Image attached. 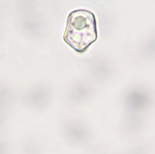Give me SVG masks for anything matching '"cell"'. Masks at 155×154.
Segmentation results:
<instances>
[{
    "label": "cell",
    "mask_w": 155,
    "mask_h": 154,
    "mask_svg": "<svg viewBox=\"0 0 155 154\" xmlns=\"http://www.w3.org/2000/svg\"><path fill=\"white\" fill-rule=\"evenodd\" d=\"M97 39L96 21L93 12L79 9L69 14L64 39L71 48L84 52Z\"/></svg>",
    "instance_id": "1"
}]
</instances>
